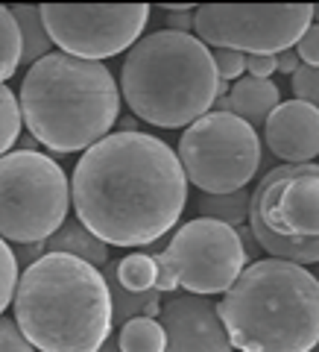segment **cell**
I'll return each mask as SVG.
<instances>
[{
  "label": "cell",
  "mask_w": 319,
  "mask_h": 352,
  "mask_svg": "<svg viewBox=\"0 0 319 352\" xmlns=\"http://www.w3.org/2000/svg\"><path fill=\"white\" fill-rule=\"evenodd\" d=\"M71 197L76 220L115 247L156 244L188 203L176 150L147 132H108L76 162Z\"/></svg>",
  "instance_id": "cell-1"
},
{
  "label": "cell",
  "mask_w": 319,
  "mask_h": 352,
  "mask_svg": "<svg viewBox=\"0 0 319 352\" xmlns=\"http://www.w3.org/2000/svg\"><path fill=\"white\" fill-rule=\"evenodd\" d=\"M12 305V323L32 349L97 352L112 338V300L103 273L62 252H44L18 273Z\"/></svg>",
  "instance_id": "cell-2"
},
{
  "label": "cell",
  "mask_w": 319,
  "mask_h": 352,
  "mask_svg": "<svg viewBox=\"0 0 319 352\" xmlns=\"http://www.w3.org/2000/svg\"><path fill=\"white\" fill-rule=\"evenodd\" d=\"M21 120L50 153L68 156L106 138L120 115V91L103 62L50 50L21 85Z\"/></svg>",
  "instance_id": "cell-3"
},
{
  "label": "cell",
  "mask_w": 319,
  "mask_h": 352,
  "mask_svg": "<svg viewBox=\"0 0 319 352\" xmlns=\"http://www.w3.org/2000/svg\"><path fill=\"white\" fill-rule=\"evenodd\" d=\"M228 344L240 352H314L319 340V282L307 267L261 258L217 302Z\"/></svg>",
  "instance_id": "cell-4"
},
{
  "label": "cell",
  "mask_w": 319,
  "mask_h": 352,
  "mask_svg": "<svg viewBox=\"0 0 319 352\" xmlns=\"http://www.w3.org/2000/svg\"><path fill=\"white\" fill-rule=\"evenodd\" d=\"M117 91L135 118L182 129L211 112L228 85L217 80L211 50L193 32L156 30L129 47Z\"/></svg>",
  "instance_id": "cell-5"
},
{
  "label": "cell",
  "mask_w": 319,
  "mask_h": 352,
  "mask_svg": "<svg viewBox=\"0 0 319 352\" xmlns=\"http://www.w3.org/2000/svg\"><path fill=\"white\" fill-rule=\"evenodd\" d=\"M249 235L270 258L307 267L319 258V168L279 164L249 191Z\"/></svg>",
  "instance_id": "cell-6"
},
{
  "label": "cell",
  "mask_w": 319,
  "mask_h": 352,
  "mask_svg": "<svg viewBox=\"0 0 319 352\" xmlns=\"http://www.w3.org/2000/svg\"><path fill=\"white\" fill-rule=\"evenodd\" d=\"M71 179L50 156L15 150L0 156V238L44 244L68 220Z\"/></svg>",
  "instance_id": "cell-7"
},
{
  "label": "cell",
  "mask_w": 319,
  "mask_h": 352,
  "mask_svg": "<svg viewBox=\"0 0 319 352\" xmlns=\"http://www.w3.org/2000/svg\"><path fill=\"white\" fill-rule=\"evenodd\" d=\"M156 291L164 296L185 288L193 296L226 294L246 267L240 232L220 220L196 217L176 229L167 250L152 252Z\"/></svg>",
  "instance_id": "cell-8"
},
{
  "label": "cell",
  "mask_w": 319,
  "mask_h": 352,
  "mask_svg": "<svg viewBox=\"0 0 319 352\" xmlns=\"http://www.w3.org/2000/svg\"><path fill=\"white\" fill-rule=\"evenodd\" d=\"M176 159L185 179L205 194H235L261 168V138L249 124L226 112H208L179 138Z\"/></svg>",
  "instance_id": "cell-9"
},
{
  "label": "cell",
  "mask_w": 319,
  "mask_h": 352,
  "mask_svg": "<svg viewBox=\"0 0 319 352\" xmlns=\"http://www.w3.org/2000/svg\"><path fill=\"white\" fill-rule=\"evenodd\" d=\"M193 36L208 50L223 47L244 56H276L290 50L314 24L311 3H202L193 9Z\"/></svg>",
  "instance_id": "cell-10"
},
{
  "label": "cell",
  "mask_w": 319,
  "mask_h": 352,
  "mask_svg": "<svg viewBox=\"0 0 319 352\" xmlns=\"http://www.w3.org/2000/svg\"><path fill=\"white\" fill-rule=\"evenodd\" d=\"M41 27L59 53L100 62L129 50L150 21L147 3H44L38 6Z\"/></svg>",
  "instance_id": "cell-11"
},
{
  "label": "cell",
  "mask_w": 319,
  "mask_h": 352,
  "mask_svg": "<svg viewBox=\"0 0 319 352\" xmlns=\"http://www.w3.org/2000/svg\"><path fill=\"white\" fill-rule=\"evenodd\" d=\"M158 326L164 329V352H232L211 296H170L161 302Z\"/></svg>",
  "instance_id": "cell-12"
},
{
  "label": "cell",
  "mask_w": 319,
  "mask_h": 352,
  "mask_svg": "<svg viewBox=\"0 0 319 352\" xmlns=\"http://www.w3.org/2000/svg\"><path fill=\"white\" fill-rule=\"evenodd\" d=\"M267 144L281 164H314L319 150V109L302 100H287L267 118Z\"/></svg>",
  "instance_id": "cell-13"
},
{
  "label": "cell",
  "mask_w": 319,
  "mask_h": 352,
  "mask_svg": "<svg viewBox=\"0 0 319 352\" xmlns=\"http://www.w3.org/2000/svg\"><path fill=\"white\" fill-rule=\"evenodd\" d=\"M281 103V91L272 80H255V76H240V80L228 88L223 100H217V112L235 115L252 129L263 126L272 109Z\"/></svg>",
  "instance_id": "cell-14"
},
{
  "label": "cell",
  "mask_w": 319,
  "mask_h": 352,
  "mask_svg": "<svg viewBox=\"0 0 319 352\" xmlns=\"http://www.w3.org/2000/svg\"><path fill=\"white\" fill-rule=\"evenodd\" d=\"M44 252H62V256L80 258L91 267H106L108 264V247L100 238H94L88 229L80 223V220H64V223L53 232L47 241H44Z\"/></svg>",
  "instance_id": "cell-15"
},
{
  "label": "cell",
  "mask_w": 319,
  "mask_h": 352,
  "mask_svg": "<svg viewBox=\"0 0 319 352\" xmlns=\"http://www.w3.org/2000/svg\"><path fill=\"white\" fill-rule=\"evenodd\" d=\"M103 279H106V288H108V300H112V329L135 320V317L158 320V311H161V294L158 291H141V294L123 291L115 282V276H112V270L108 267L103 273Z\"/></svg>",
  "instance_id": "cell-16"
},
{
  "label": "cell",
  "mask_w": 319,
  "mask_h": 352,
  "mask_svg": "<svg viewBox=\"0 0 319 352\" xmlns=\"http://www.w3.org/2000/svg\"><path fill=\"white\" fill-rule=\"evenodd\" d=\"M9 12L15 18V27H18V38H21V62L27 65H36L38 59H44L50 53V38L41 27V15H38V6H29V3H18V6H9Z\"/></svg>",
  "instance_id": "cell-17"
},
{
  "label": "cell",
  "mask_w": 319,
  "mask_h": 352,
  "mask_svg": "<svg viewBox=\"0 0 319 352\" xmlns=\"http://www.w3.org/2000/svg\"><path fill=\"white\" fill-rule=\"evenodd\" d=\"M112 270L115 282L123 291L141 294V291H156V261H152V252H132L123 256L115 264H106Z\"/></svg>",
  "instance_id": "cell-18"
},
{
  "label": "cell",
  "mask_w": 319,
  "mask_h": 352,
  "mask_svg": "<svg viewBox=\"0 0 319 352\" xmlns=\"http://www.w3.org/2000/svg\"><path fill=\"white\" fill-rule=\"evenodd\" d=\"M200 212H202V217H211V220H220V223L237 229L240 223H246L249 191L240 188L235 194H202Z\"/></svg>",
  "instance_id": "cell-19"
},
{
  "label": "cell",
  "mask_w": 319,
  "mask_h": 352,
  "mask_svg": "<svg viewBox=\"0 0 319 352\" xmlns=\"http://www.w3.org/2000/svg\"><path fill=\"white\" fill-rule=\"evenodd\" d=\"M117 349L120 352H164V329L158 326V320L135 317V320L120 326Z\"/></svg>",
  "instance_id": "cell-20"
},
{
  "label": "cell",
  "mask_w": 319,
  "mask_h": 352,
  "mask_svg": "<svg viewBox=\"0 0 319 352\" xmlns=\"http://www.w3.org/2000/svg\"><path fill=\"white\" fill-rule=\"evenodd\" d=\"M21 65V38L15 18L9 12V6L0 3V85L18 71Z\"/></svg>",
  "instance_id": "cell-21"
},
{
  "label": "cell",
  "mask_w": 319,
  "mask_h": 352,
  "mask_svg": "<svg viewBox=\"0 0 319 352\" xmlns=\"http://www.w3.org/2000/svg\"><path fill=\"white\" fill-rule=\"evenodd\" d=\"M18 132H21L18 97L6 85H0V156H6L9 147L18 141Z\"/></svg>",
  "instance_id": "cell-22"
},
{
  "label": "cell",
  "mask_w": 319,
  "mask_h": 352,
  "mask_svg": "<svg viewBox=\"0 0 319 352\" xmlns=\"http://www.w3.org/2000/svg\"><path fill=\"white\" fill-rule=\"evenodd\" d=\"M18 261L12 256V247L0 238V317L9 305H12V296H15V285H18Z\"/></svg>",
  "instance_id": "cell-23"
},
{
  "label": "cell",
  "mask_w": 319,
  "mask_h": 352,
  "mask_svg": "<svg viewBox=\"0 0 319 352\" xmlns=\"http://www.w3.org/2000/svg\"><path fill=\"white\" fill-rule=\"evenodd\" d=\"M211 59H214V71H217V80L228 85V82H237L246 71V56L237 50H223V47H214L211 50Z\"/></svg>",
  "instance_id": "cell-24"
},
{
  "label": "cell",
  "mask_w": 319,
  "mask_h": 352,
  "mask_svg": "<svg viewBox=\"0 0 319 352\" xmlns=\"http://www.w3.org/2000/svg\"><path fill=\"white\" fill-rule=\"evenodd\" d=\"M293 94H296V100L316 106V100H319V71L307 68V65H299L296 74H293Z\"/></svg>",
  "instance_id": "cell-25"
},
{
  "label": "cell",
  "mask_w": 319,
  "mask_h": 352,
  "mask_svg": "<svg viewBox=\"0 0 319 352\" xmlns=\"http://www.w3.org/2000/svg\"><path fill=\"white\" fill-rule=\"evenodd\" d=\"M293 53L299 56L302 65H307V68H316L319 65V27H316V21L302 32V38L293 44Z\"/></svg>",
  "instance_id": "cell-26"
},
{
  "label": "cell",
  "mask_w": 319,
  "mask_h": 352,
  "mask_svg": "<svg viewBox=\"0 0 319 352\" xmlns=\"http://www.w3.org/2000/svg\"><path fill=\"white\" fill-rule=\"evenodd\" d=\"M0 352H36V349L27 344V338L18 332L12 320L0 317Z\"/></svg>",
  "instance_id": "cell-27"
},
{
  "label": "cell",
  "mask_w": 319,
  "mask_h": 352,
  "mask_svg": "<svg viewBox=\"0 0 319 352\" xmlns=\"http://www.w3.org/2000/svg\"><path fill=\"white\" fill-rule=\"evenodd\" d=\"M164 12H173L164 30H173V32H191L193 30V18H191L193 9L191 6H170L167 3V6H164Z\"/></svg>",
  "instance_id": "cell-28"
},
{
  "label": "cell",
  "mask_w": 319,
  "mask_h": 352,
  "mask_svg": "<svg viewBox=\"0 0 319 352\" xmlns=\"http://www.w3.org/2000/svg\"><path fill=\"white\" fill-rule=\"evenodd\" d=\"M246 71L255 80H270L276 74V56H246Z\"/></svg>",
  "instance_id": "cell-29"
},
{
  "label": "cell",
  "mask_w": 319,
  "mask_h": 352,
  "mask_svg": "<svg viewBox=\"0 0 319 352\" xmlns=\"http://www.w3.org/2000/svg\"><path fill=\"white\" fill-rule=\"evenodd\" d=\"M12 256L18 264H24V267H29L32 261H38L44 256V244H24V247H12Z\"/></svg>",
  "instance_id": "cell-30"
},
{
  "label": "cell",
  "mask_w": 319,
  "mask_h": 352,
  "mask_svg": "<svg viewBox=\"0 0 319 352\" xmlns=\"http://www.w3.org/2000/svg\"><path fill=\"white\" fill-rule=\"evenodd\" d=\"M299 56L293 53V47L290 50H281V53H276V71H281V74H296V68H299Z\"/></svg>",
  "instance_id": "cell-31"
},
{
  "label": "cell",
  "mask_w": 319,
  "mask_h": 352,
  "mask_svg": "<svg viewBox=\"0 0 319 352\" xmlns=\"http://www.w3.org/2000/svg\"><path fill=\"white\" fill-rule=\"evenodd\" d=\"M97 352H120V349H117V338H106Z\"/></svg>",
  "instance_id": "cell-32"
}]
</instances>
